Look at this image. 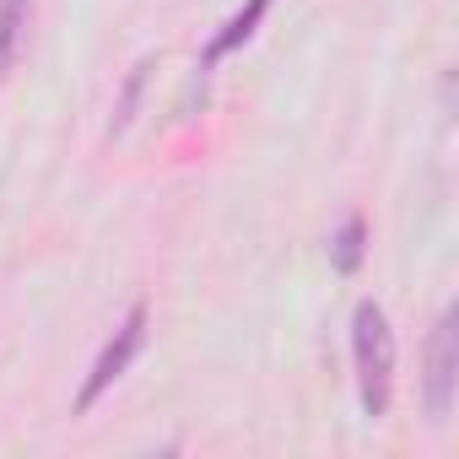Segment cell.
I'll return each mask as SVG.
<instances>
[{"instance_id":"cell-5","label":"cell","mask_w":459,"mask_h":459,"mask_svg":"<svg viewBox=\"0 0 459 459\" xmlns=\"http://www.w3.org/2000/svg\"><path fill=\"white\" fill-rule=\"evenodd\" d=\"M265 12H271V0H249V6H244V12H238L233 22H227V28H221V33H216V39L205 44V60H200V65H216L221 55H233V49H238V44H244V39L255 33V22H260Z\"/></svg>"},{"instance_id":"cell-6","label":"cell","mask_w":459,"mask_h":459,"mask_svg":"<svg viewBox=\"0 0 459 459\" xmlns=\"http://www.w3.org/2000/svg\"><path fill=\"white\" fill-rule=\"evenodd\" d=\"M362 244H368L362 216H346V221H341V233L330 238V265H335L341 276H357V265H362Z\"/></svg>"},{"instance_id":"cell-4","label":"cell","mask_w":459,"mask_h":459,"mask_svg":"<svg viewBox=\"0 0 459 459\" xmlns=\"http://www.w3.org/2000/svg\"><path fill=\"white\" fill-rule=\"evenodd\" d=\"M33 33V0H0V76H12V65L28 55Z\"/></svg>"},{"instance_id":"cell-1","label":"cell","mask_w":459,"mask_h":459,"mask_svg":"<svg viewBox=\"0 0 459 459\" xmlns=\"http://www.w3.org/2000/svg\"><path fill=\"white\" fill-rule=\"evenodd\" d=\"M351 362H357L362 411L378 421L394 400V330L378 303H357V314H351Z\"/></svg>"},{"instance_id":"cell-3","label":"cell","mask_w":459,"mask_h":459,"mask_svg":"<svg viewBox=\"0 0 459 459\" xmlns=\"http://www.w3.org/2000/svg\"><path fill=\"white\" fill-rule=\"evenodd\" d=\"M454 384H459V319L454 308L437 319L432 330V351H427V416L443 427L454 411Z\"/></svg>"},{"instance_id":"cell-2","label":"cell","mask_w":459,"mask_h":459,"mask_svg":"<svg viewBox=\"0 0 459 459\" xmlns=\"http://www.w3.org/2000/svg\"><path fill=\"white\" fill-rule=\"evenodd\" d=\"M141 346H146V303H135V308L114 325V335L103 341V351H98V362H92V373H87V384H82V394H76V411H92V405L125 378V368L135 362Z\"/></svg>"}]
</instances>
